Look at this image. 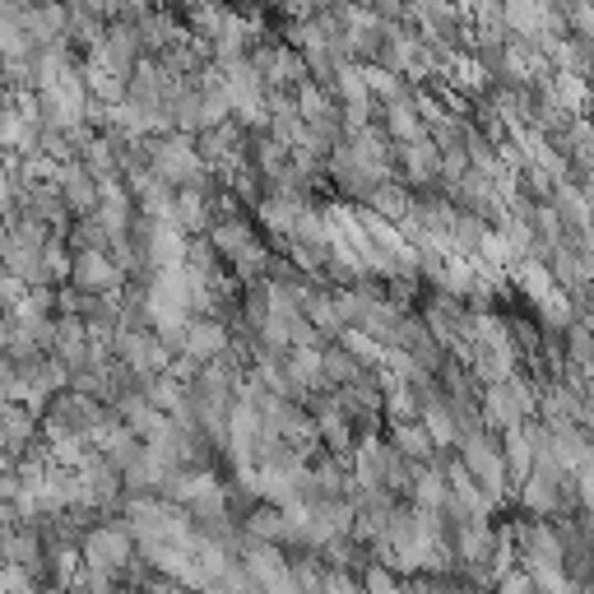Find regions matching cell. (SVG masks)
Masks as SVG:
<instances>
[{
	"mask_svg": "<svg viewBox=\"0 0 594 594\" xmlns=\"http://www.w3.org/2000/svg\"><path fill=\"white\" fill-rule=\"evenodd\" d=\"M321 594H367V585L354 581L348 571H335V566H330V576H325V590H321Z\"/></svg>",
	"mask_w": 594,
	"mask_h": 594,
	"instance_id": "d6a6232c",
	"label": "cell"
},
{
	"mask_svg": "<svg viewBox=\"0 0 594 594\" xmlns=\"http://www.w3.org/2000/svg\"><path fill=\"white\" fill-rule=\"evenodd\" d=\"M413 506H418V511H446V506H451V483L436 469H418Z\"/></svg>",
	"mask_w": 594,
	"mask_h": 594,
	"instance_id": "484cf974",
	"label": "cell"
},
{
	"mask_svg": "<svg viewBox=\"0 0 594 594\" xmlns=\"http://www.w3.org/2000/svg\"><path fill=\"white\" fill-rule=\"evenodd\" d=\"M497 594H539V585H534L530 571L516 566V571H506V576L497 581Z\"/></svg>",
	"mask_w": 594,
	"mask_h": 594,
	"instance_id": "1f68e13d",
	"label": "cell"
},
{
	"mask_svg": "<svg viewBox=\"0 0 594 594\" xmlns=\"http://www.w3.org/2000/svg\"><path fill=\"white\" fill-rule=\"evenodd\" d=\"M149 163H153V172H159L163 182H172L177 191L205 186V177H209V163L201 159V149H195L191 136H159V140H149Z\"/></svg>",
	"mask_w": 594,
	"mask_h": 594,
	"instance_id": "6da1fadb",
	"label": "cell"
},
{
	"mask_svg": "<svg viewBox=\"0 0 594 594\" xmlns=\"http://www.w3.org/2000/svg\"><path fill=\"white\" fill-rule=\"evenodd\" d=\"M209 241L218 256H237L241 247H251V224H241V218H218V224L209 228Z\"/></svg>",
	"mask_w": 594,
	"mask_h": 594,
	"instance_id": "83f0119b",
	"label": "cell"
},
{
	"mask_svg": "<svg viewBox=\"0 0 594 594\" xmlns=\"http://www.w3.org/2000/svg\"><path fill=\"white\" fill-rule=\"evenodd\" d=\"M121 423H126V428L136 432L140 442L149 446V442H159V436L168 432L172 418H168L163 409H153L149 395H126V400H121Z\"/></svg>",
	"mask_w": 594,
	"mask_h": 594,
	"instance_id": "8fae6325",
	"label": "cell"
},
{
	"mask_svg": "<svg viewBox=\"0 0 594 594\" xmlns=\"http://www.w3.org/2000/svg\"><path fill=\"white\" fill-rule=\"evenodd\" d=\"M177 474V465L163 455V451H153V446H144L140 451V460L126 469V488L136 493V497H144V493H163L168 488V478Z\"/></svg>",
	"mask_w": 594,
	"mask_h": 594,
	"instance_id": "30bf717a",
	"label": "cell"
},
{
	"mask_svg": "<svg viewBox=\"0 0 594 594\" xmlns=\"http://www.w3.org/2000/svg\"><path fill=\"white\" fill-rule=\"evenodd\" d=\"M469 594H488V590H469Z\"/></svg>",
	"mask_w": 594,
	"mask_h": 594,
	"instance_id": "74e56055",
	"label": "cell"
},
{
	"mask_svg": "<svg viewBox=\"0 0 594 594\" xmlns=\"http://www.w3.org/2000/svg\"><path fill=\"white\" fill-rule=\"evenodd\" d=\"M79 548H84V566L98 571V576H107V581H117L121 571L136 562V553H140V543H136V534H130V525H126V520H117V525H98V530L84 534Z\"/></svg>",
	"mask_w": 594,
	"mask_h": 594,
	"instance_id": "7a4b0ae2",
	"label": "cell"
},
{
	"mask_svg": "<svg viewBox=\"0 0 594 594\" xmlns=\"http://www.w3.org/2000/svg\"><path fill=\"white\" fill-rule=\"evenodd\" d=\"M516 539H520V566H566V539H562V525L553 530L548 520L534 525H516Z\"/></svg>",
	"mask_w": 594,
	"mask_h": 594,
	"instance_id": "277c9868",
	"label": "cell"
},
{
	"mask_svg": "<svg viewBox=\"0 0 594 594\" xmlns=\"http://www.w3.org/2000/svg\"><path fill=\"white\" fill-rule=\"evenodd\" d=\"M302 316L312 321L316 330H325V335H344V330H348L339 298H330V293H306V306H302Z\"/></svg>",
	"mask_w": 594,
	"mask_h": 594,
	"instance_id": "cb8c5ba5",
	"label": "cell"
},
{
	"mask_svg": "<svg viewBox=\"0 0 594 594\" xmlns=\"http://www.w3.org/2000/svg\"><path fill=\"white\" fill-rule=\"evenodd\" d=\"M386 130L395 140H404V144H418V140H428V121L423 112H418V102H390V112H386Z\"/></svg>",
	"mask_w": 594,
	"mask_h": 594,
	"instance_id": "7402d4cb",
	"label": "cell"
},
{
	"mask_svg": "<svg viewBox=\"0 0 594 594\" xmlns=\"http://www.w3.org/2000/svg\"><path fill=\"white\" fill-rule=\"evenodd\" d=\"M581 594H594V581H585V585H581Z\"/></svg>",
	"mask_w": 594,
	"mask_h": 594,
	"instance_id": "8d00e7d4",
	"label": "cell"
},
{
	"mask_svg": "<svg viewBox=\"0 0 594 594\" xmlns=\"http://www.w3.org/2000/svg\"><path fill=\"white\" fill-rule=\"evenodd\" d=\"M241 530H247L251 543H293L289 539V520H283V506H256Z\"/></svg>",
	"mask_w": 594,
	"mask_h": 594,
	"instance_id": "ffe728a7",
	"label": "cell"
},
{
	"mask_svg": "<svg viewBox=\"0 0 594 594\" xmlns=\"http://www.w3.org/2000/svg\"><path fill=\"white\" fill-rule=\"evenodd\" d=\"M423 428L432 432V442H436V446H455V442H460L455 413H451V404H446V400H436V395L423 404Z\"/></svg>",
	"mask_w": 594,
	"mask_h": 594,
	"instance_id": "4316f807",
	"label": "cell"
},
{
	"mask_svg": "<svg viewBox=\"0 0 594 594\" xmlns=\"http://www.w3.org/2000/svg\"><path fill=\"white\" fill-rule=\"evenodd\" d=\"M325 576H330V566H321V558H298L293 562V581H298L302 594H321Z\"/></svg>",
	"mask_w": 594,
	"mask_h": 594,
	"instance_id": "f546056e",
	"label": "cell"
},
{
	"mask_svg": "<svg viewBox=\"0 0 594 594\" xmlns=\"http://www.w3.org/2000/svg\"><path fill=\"white\" fill-rule=\"evenodd\" d=\"M89 442L98 446V455L107 460V465H117L121 474L130 469V465H136V460H140V451H144V442H140V436L136 432H130L126 423H112V418H107V423L89 436Z\"/></svg>",
	"mask_w": 594,
	"mask_h": 594,
	"instance_id": "ba28073f",
	"label": "cell"
},
{
	"mask_svg": "<svg viewBox=\"0 0 594 594\" xmlns=\"http://www.w3.org/2000/svg\"><path fill=\"white\" fill-rule=\"evenodd\" d=\"M186 237L191 233H201V228H214L218 218H214V209H209V191L205 186H186V191H177V218H172Z\"/></svg>",
	"mask_w": 594,
	"mask_h": 594,
	"instance_id": "e0dca14e",
	"label": "cell"
},
{
	"mask_svg": "<svg viewBox=\"0 0 594 594\" xmlns=\"http://www.w3.org/2000/svg\"><path fill=\"white\" fill-rule=\"evenodd\" d=\"M390 465H395V446H381V442H377V432H367L363 442L354 446V483H358V488L381 493Z\"/></svg>",
	"mask_w": 594,
	"mask_h": 594,
	"instance_id": "52a82bcc",
	"label": "cell"
},
{
	"mask_svg": "<svg viewBox=\"0 0 594 594\" xmlns=\"http://www.w3.org/2000/svg\"><path fill=\"white\" fill-rule=\"evenodd\" d=\"M442 149H436L432 140H418V144H404V172H409V182H432V177H442Z\"/></svg>",
	"mask_w": 594,
	"mask_h": 594,
	"instance_id": "603a6c76",
	"label": "cell"
},
{
	"mask_svg": "<svg viewBox=\"0 0 594 594\" xmlns=\"http://www.w3.org/2000/svg\"><path fill=\"white\" fill-rule=\"evenodd\" d=\"M224 354H228V330H224V321L195 316L191 330H186V358L214 363V358H224Z\"/></svg>",
	"mask_w": 594,
	"mask_h": 594,
	"instance_id": "7c38bea8",
	"label": "cell"
},
{
	"mask_svg": "<svg viewBox=\"0 0 594 594\" xmlns=\"http://www.w3.org/2000/svg\"><path fill=\"white\" fill-rule=\"evenodd\" d=\"M42 553H47V548H42V534H37V525H33V530H6V566H24V571H33V576H37V571L42 566H47V558H42Z\"/></svg>",
	"mask_w": 594,
	"mask_h": 594,
	"instance_id": "ac0fdd59",
	"label": "cell"
},
{
	"mask_svg": "<svg viewBox=\"0 0 594 594\" xmlns=\"http://www.w3.org/2000/svg\"><path fill=\"white\" fill-rule=\"evenodd\" d=\"M241 571H247V576H251L260 590H279V585L293 581V566L283 562L279 543H251L247 558H241Z\"/></svg>",
	"mask_w": 594,
	"mask_h": 594,
	"instance_id": "9c48e42d",
	"label": "cell"
},
{
	"mask_svg": "<svg viewBox=\"0 0 594 594\" xmlns=\"http://www.w3.org/2000/svg\"><path fill=\"white\" fill-rule=\"evenodd\" d=\"M168 594H182V590H168Z\"/></svg>",
	"mask_w": 594,
	"mask_h": 594,
	"instance_id": "f35d334b",
	"label": "cell"
},
{
	"mask_svg": "<svg viewBox=\"0 0 594 594\" xmlns=\"http://www.w3.org/2000/svg\"><path fill=\"white\" fill-rule=\"evenodd\" d=\"M47 418H56L61 428H71V432H84V436H94L102 423H107V404L94 400V395H84V390H61Z\"/></svg>",
	"mask_w": 594,
	"mask_h": 594,
	"instance_id": "5b68a950",
	"label": "cell"
},
{
	"mask_svg": "<svg viewBox=\"0 0 594 594\" xmlns=\"http://www.w3.org/2000/svg\"><path fill=\"white\" fill-rule=\"evenodd\" d=\"M432 432L423 428V418L418 423H395V451H400L404 460H413V465H428L432 460Z\"/></svg>",
	"mask_w": 594,
	"mask_h": 594,
	"instance_id": "d4e9b609",
	"label": "cell"
},
{
	"mask_svg": "<svg viewBox=\"0 0 594 594\" xmlns=\"http://www.w3.org/2000/svg\"><path fill=\"white\" fill-rule=\"evenodd\" d=\"M71 283H75V289H84V293L112 298L117 283H121V260H112V251H75Z\"/></svg>",
	"mask_w": 594,
	"mask_h": 594,
	"instance_id": "8992f818",
	"label": "cell"
},
{
	"mask_svg": "<svg viewBox=\"0 0 594 594\" xmlns=\"http://www.w3.org/2000/svg\"><path fill=\"white\" fill-rule=\"evenodd\" d=\"M562 501H566V483L548 478V474H539V469L520 483V506H525V511H534V516H558Z\"/></svg>",
	"mask_w": 594,
	"mask_h": 594,
	"instance_id": "4fadbf2b",
	"label": "cell"
},
{
	"mask_svg": "<svg viewBox=\"0 0 594 594\" xmlns=\"http://www.w3.org/2000/svg\"><path fill=\"white\" fill-rule=\"evenodd\" d=\"M233 266H237L241 279H260V274H266V266H270V256H266V247H260V241H251V247H241V251L233 256Z\"/></svg>",
	"mask_w": 594,
	"mask_h": 594,
	"instance_id": "4dcf8cb0",
	"label": "cell"
},
{
	"mask_svg": "<svg viewBox=\"0 0 594 594\" xmlns=\"http://www.w3.org/2000/svg\"><path fill=\"white\" fill-rule=\"evenodd\" d=\"M576 501H581V506H585V511L594 516V465L576 474Z\"/></svg>",
	"mask_w": 594,
	"mask_h": 594,
	"instance_id": "e575fe53",
	"label": "cell"
},
{
	"mask_svg": "<svg viewBox=\"0 0 594 594\" xmlns=\"http://www.w3.org/2000/svg\"><path fill=\"white\" fill-rule=\"evenodd\" d=\"M539 594H581V581L566 576V566H530Z\"/></svg>",
	"mask_w": 594,
	"mask_h": 594,
	"instance_id": "f1b7e54d",
	"label": "cell"
},
{
	"mask_svg": "<svg viewBox=\"0 0 594 594\" xmlns=\"http://www.w3.org/2000/svg\"><path fill=\"white\" fill-rule=\"evenodd\" d=\"M501 455H506V469H511V478L516 483H525L534 474V436H530V428L525 423H516V428H506L501 432Z\"/></svg>",
	"mask_w": 594,
	"mask_h": 594,
	"instance_id": "9a60e30c",
	"label": "cell"
},
{
	"mask_svg": "<svg viewBox=\"0 0 594 594\" xmlns=\"http://www.w3.org/2000/svg\"><path fill=\"white\" fill-rule=\"evenodd\" d=\"M0 418H6V451H10V460H19V451L37 436V413L10 400L6 409H0Z\"/></svg>",
	"mask_w": 594,
	"mask_h": 594,
	"instance_id": "44dd1931",
	"label": "cell"
},
{
	"mask_svg": "<svg viewBox=\"0 0 594 594\" xmlns=\"http://www.w3.org/2000/svg\"><path fill=\"white\" fill-rule=\"evenodd\" d=\"M367 209H371V214H381V218H395V224H404V218H409L418 205H413L409 186H400V182H381V186H371V191H367Z\"/></svg>",
	"mask_w": 594,
	"mask_h": 594,
	"instance_id": "d6986e66",
	"label": "cell"
},
{
	"mask_svg": "<svg viewBox=\"0 0 594 594\" xmlns=\"http://www.w3.org/2000/svg\"><path fill=\"white\" fill-rule=\"evenodd\" d=\"M6 594H37V576L24 566H6Z\"/></svg>",
	"mask_w": 594,
	"mask_h": 594,
	"instance_id": "836d02e7",
	"label": "cell"
},
{
	"mask_svg": "<svg viewBox=\"0 0 594 594\" xmlns=\"http://www.w3.org/2000/svg\"><path fill=\"white\" fill-rule=\"evenodd\" d=\"M497 539H501V534H493V530H488V520L460 525V534H455V553H460V562H465V566H488V562H493V553H497Z\"/></svg>",
	"mask_w": 594,
	"mask_h": 594,
	"instance_id": "5bb4252c",
	"label": "cell"
},
{
	"mask_svg": "<svg viewBox=\"0 0 594 594\" xmlns=\"http://www.w3.org/2000/svg\"><path fill=\"white\" fill-rule=\"evenodd\" d=\"M460 446H465V455H460V460H465V469L501 501V497H506V478H511L501 446H493L488 432H465V436H460Z\"/></svg>",
	"mask_w": 594,
	"mask_h": 594,
	"instance_id": "3957f363",
	"label": "cell"
},
{
	"mask_svg": "<svg viewBox=\"0 0 594 594\" xmlns=\"http://www.w3.org/2000/svg\"><path fill=\"white\" fill-rule=\"evenodd\" d=\"M214 488H218V478H214L209 469L195 465V469H177V474H172V478H168V488H163V497H168V501H177V506H186V511H191V506L201 501V497H209Z\"/></svg>",
	"mask_w": 594,
	"mask_h": 594,
	"instance_id": "2e32d148",
	"label": "cell"
},
{
	"mask_svg": "<svg viewBox=\"0 0 594 594\" xmlns=\"http://www.w3.org/2000/svg\"><path fill=\"white\" fill-rule=\"evenodd\" d=\"M186 6H209L214 10V0H186Z\"/></svg>",
	"mask_w": 594,
	"mask_h": 594,
	"instance_id": "d590c367",
	"label": "cell"
}]
</instances>
